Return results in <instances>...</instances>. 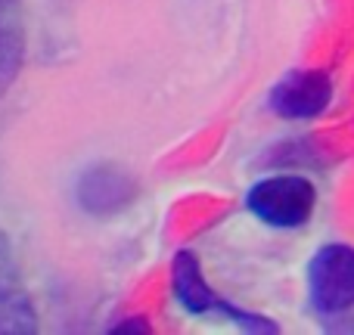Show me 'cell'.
I'll use <instances>...</instances> for the list:
<instances>
[{"mask_svg":"<svg viewBox=\"0 0 354 335\" xmlns=\"http://www.w3.org/2000/svg\"><path fill=\"white\" fill-rule=\"evenodd\" d=\"M128 329H137V332H147L149 326L143 323V320H137V323H118V326H112V332H128Z\"/></svg>","mask_w":354,"mask_h":335,"instance_id":"ba28073f","label":"cell"},{"mask_svg":"<svg viewBox=\"0 0 354 335\" xmlns=\"http://www.w3.org/2000/svg\"><path fill=\"white\" fill-rule=\"evenodd\" d=\"M171 286H174V298L180 301V307L189 314L218 311V314H224V317H230L236 326H243L245 332H277V326L270 323V320H261L258 314H249V311H239V307L227 305L224 298H218V295L208 289L193 251H180V255L174 258Z\"/></svg>","mask_w":354,"mask_h":335,"instance_id":"7a4b0ae2","label":"cell"},{"mask_svg":"<svg viewBox=\"0 0 354 335\" xmlns=\"http://www.w3.org/2000/svg\"><path fill=\"white\" fill-rule=\"evenodd\" d=\"M333 97V84L324 72L299 68L280 78L270 90V109L283 118H314L326 109Z\"/></svg>","mask_w":354,"mask_h":335,"instance_id":"5b68a950","label":"cell"},{"mask_svg":"<svg viewBox=\"0 0 354 335\" xmlns=\"http://www.w3.org/2000/svg\"><path fill=\"white\" fill-rule=\"evenodd\" d=\"M25 59L22 0H0V97L19 78Z\"/></svg>","mask_w":354,"mask_h":335,"instance_id":"52a82bcc","label":"cell"},{"mask_svg":"<svg viewBox=\"0 0 354 335\" xmlns=\"http://www.w3.org/2000/svg\"><path fill=\"white\" fill-rule=\"evenodd\" d=\"M314 186L305 180V177L295 174H277L268 177V180H258L255 186L249 189V211L255 214L258 220L270 227H280V230H289V227H301L314 211Z\"/></svg>","mask_w":354,"mask_h":335,"instance_id":"6da1fadb","label":"cell"},{"mask_svg":"<svg viewBox=\"0 0 354 335\" xmlns=\"http://www.w3.org/2000/svg\"><path fill=\"white\" fill-rule=\"evenodd\" d=\"M311 305L320 314H342L354 307V249L324 245L308 267Z\"/></svg>","mask_w":354,"mask_h":335,"instance_id":"3957f363","label":"cell"},{"mask_svg":"<svg viewBox=\"0 0 354 335\" xmlns=\"http://www.w3.org/2000/svg\"><path fill=\"white\" fill-rule=\"evenodd\" d=\"M37 332L31 295L25 289L22 270L12 255L10 239L0 233V335H31Z\"/></svg>","mask_w":354,"mask_h":335,"instance_id":"277c9868","label":"cell"},{"mask_svg":"<svg viewBox=\"0 0 354 335\" xmlns=\"http://www.w3.org/2000/svg\"><path fill=\"white\" fill-rule=\"evenodd\" d=\"M131 195H134V180L118 168H91L78 180V202L91 214L115 211Z\"/></svg>","mask_w":354,"mask_h":335,"instance_id":"8992f818","label":"cell"}]
</instances>
